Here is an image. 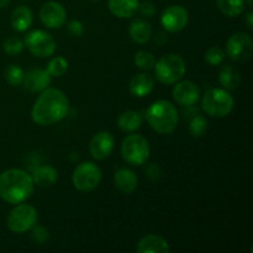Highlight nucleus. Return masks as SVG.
I'll return each mask as SVG.
<instances>
[{
  "mask_svg": "<svg viewBox=\"0 0 253 253\" xmlns=\"http://www.w3.org/2000/svg\"><path fill=\"white\" fill-rule=\"evenodd\" d=\"M101 180V169L93 162H84L77 166L72 175V182L76 189L81 192H91Z\"/></svg>",
  "mask_w": 253,
  "mask_h": 253,
  "instance_id": "obj_8",
  "label": "nucleus"
},
{
  "mask_svg": "<svg viewBox=\"0 0 253 253\" xmlns=\"http://www.w3.org/2000/svg\"><path fill=\"white\" fill-rule=\"evenodd\" d=\"M147 175L153 180H158L161 177V168L158 167L157 165H151L150 167L147 168Z\"/></svg>",
  "mask_w": 253,
  "mask_h": 253,
  "instance_id": "obj_35",
  "label": "nucleus"
},
{
  "mask_svg": "<svg viewBox=\"0 0 253 253\" xmlns=\"http://www.w3.org/2000/svg\"><path fill=\"white\" fill-rule=\"evenodd\" d=\"M245 22H246V26L249 27L250 30H253V12L252 10H250L246 14V17H245Z\"/></svg>",
  "mask_w": 253,
  "mask_h": 253,
  "instance_id": "obj_36",
  "label": "nucleus"
},
{
  "mask_svg": "<svg viewBox=\"0 0 253 253\" xmlns=\"http://www.w3.org/2000/svg\"><path fill=\"white\" fill-rule=\"evenodd\" d=\"M208 130V121L203 116H193L189 123V132L194 137H202L205 135Z\"/></svg>",
  "mask_w": 253,
  "mask_h": 253,
  "instance_id": "obj_29",
  "label": "nucleus"
},
{
  "mask_svg": "<svg viewBox=\"0 0 253 253\" xmlns=\"http://www.w3.org/2000/svg\"><path fill=\"white\" fill-rule=\"evenodd\" d=\"M155 77L163 84H174L184 77L187 71L185 61L175 53H168L155 64Z\"/></svg>",
  "mask_w": 253,
  "mask_h": 253,
  "instance_id": "obj_5",
  "label": "nucleus"
},
{
  "mask_svg": "<svg viewBox=\"0 0 253 253\" xmlns=\"http://www.w3.org/2000/svg\"><path fill=\"white\" fill-rule=\"evenodd\" d=\"M68 69V61L64 57H53L47 64L46 71L51 74V77H62Z\"/></svg>",
  "mask_w": 253,
  "mask_h": 253,
  "instance_id": "obj_26",
  "label": "nucleus"
},
{
  "mask_svg": "<svg viewBox=\"0 0 253 253\" xmlns=\"http://www.w3.org/2000/svg\"><path fill=\"white\" fill-rule=\"evenodd\" d=\"M114 185L123 194H131L138 185V178L128 168H120L114 175Z\"/></svg>",
  "mask_w": 253,
  "mask_h": 253,
  "instance_id": "obj_16",
  "label": "nucleus"
},
{
  "mask_svg": "<svg viewBox=\"0 0 253 253\" xmlns=\"http://www.w3.org/2000/svg\"><path fill=\"white\" fill-rule=\"evenodd\" d=\"M67 11L63 5L57 1H48L42 5L40 10V19L48 29H59L66 22Z\"/></svg>",
  "mask_w": 253,
  "mask_h": 253,
  "instance_id": "obj_12",
  "label": "nucleus"
},
{
  "mask_svg": "<svg viewBox=\"0 0 253 253\" xmlns=\"http://www.w3.org/2000/svg\"><path fill=\"white\" fill-rule=\"evenodd\" d=\"M148 141L141 135H128L121 143V156L131 166H142L150 157Z\"/></svg>",
  "mask_w": 253,
  "mask_h": 253,
  "instance_id": "obj_6",
  "label": "nucleus"
},
{
  "mask_svg": "<svg viewBox=\"0 0 253 253\" xmlns=\"http://www.w3.org/2000/svg\"><path fill=\"white\" fill-rule=\"evenodd\" d=\"M142 121L143 118L138 111L127 110L119 115L118 126L120 130L126 131V132H132V131L138 130L141 127Z\"/></svg>",
  "mask_w": 253,
  "mask_h": 253,
  "instance_id": "obj_23",
  "label": "nucleus"
},
{
  "mask_svg": "<svg viewBox=\"0 0 253 253\" xmlns=\"http://www.w3.org/2000/svg\"><path fill=\"white\" fill-rule=\"evenodd\" d=\"M235 100L229 90L212 88L205 91L202 100V108L212 118H225L234 110Z\"/></svg>",
  "mask_w": 253,
  "mask_h": 253,
  "instance_id": "obj_4",
  "label": "nucleus"
},
{
  "mask_svg": "<svg viewBox=\"0 0 253 253\" xmlns=\"http://www.w3.org/2000/svg\"><path fill=\"white\" fill-rule=\"evenodd\" d=\"M252 4H253L252 0H247V6H249V7H252Z\"/></svg>",
  "mask_w": 253,
  "mask_h": 253,
  "instance_id": "obj_38",
  "label": "nucleus"
},
{
  "mask_svg": "<svg viewBox=\"0 0 253 253\" xmlns=\"http://www.w3.org/2000/svg\"><path fill=\"white\" fill-rule=\"evenodd\" d=\"M32 177L22 169L11 168L0 174V198L9 204L26 202L34 193Z\"/></svg>",
  "mask_w": 253,
  "mask_h": 253,
  "instance_id": "obj_2",
  "label": "nucleus"
},
{
  "mask_svg": "<svg viewBox=\"0 0 253 253\" xmlns=\"http://www.w3.org/2000/svg\"><path fill=\"white\" fill-rule=\"evenodd\" d=\"M90 1H99V0H90Z\"/></svg>",
  "mask_w": 253,
  "mask_h": 253,
  "instance_id": "obj_39",
  "label": "nucleus"
},
{
  "mask_svg": "<svg viewBox=\"0 0 253 253\" xmlns=\"http://www.w3.org/2000/svg\"><path fill=\"white\" fill-rule=\"evenodd\" d=\"M219 83L225 90H236L241 83V74L234 66H225L220 69Z\"/></svg>",
  "mask_w": 253,
  "mask_h": 253,
  "instance_id": "obj_22",
  "label": "nucleus"
},
{
  "mask_svg": "<svg viewBox=\"0 0 253 253\" xmlns=\"http://www.w3.org/2000/svg\"><path fill=\"white\" fill-rule=\"evenodd\" d=\"M220 11L229 17H237L244 12L245 0H216Z\"/></svg>",
  "mask_w": 253,
  "mask_h": 253,
  "instance_id": "obj_25",
  "label": "nucleus"
},
{
  "mask_svg": "<svg viewBox=\"0 0 253 253\" xmlns=\"http://www.w3.org/2000/svg\"><path fill=\"white\" fill-rule=\"evenodd\" d=\"M172 96L178 105L189 108L199 100L200 89L197 84L190 81L177 82L172 90Z\"/></svg>",
  "mask_w": 253,
  "mask_h": 253,
  "instance_id": "obj_13",
  "label": "nucleus"
},
{
  "mask_svg": "<svg viewBox=\"0 0 253 253\" xmlns=\"http://www.w3.org/2000/svg\"><path fill=\"white\" fill-rule=\"evenodd\" d=\"M10 21H11V26L15 31H26L32 25V11L30 10V7L21 5L12 11Z\"/></svg>",
  "mask_w": 253,
  "mask_h": 253,
  "instance_id": "obj_21",
  "label": "nucleus"
},
{
  "mask_svg": "<svg viewBox=\"0 0 253 253\" xmlns=\"http://www.w3.org/2000/svg\"><path fill=\"white\" fill-rule=\"evenodd\" d=\"M68 31L73 36H82L84 32L83 24L81 21H78V20H73V21H71L68 24Z\"/></svg>",
  "mask_w": 253,
  "mask_h": 253,
  "instance_id": "obj_34",
  "label": "nucleus"
},
{
  "mask_svg": "<svg viewBox=\"0 0 253 253\" xmlns=\"http://www.w3.org/2000/svg\"><path fill=\"white\" fill-rule=\"evenodd\" d=\"M138 10H140L141 15L145 17H152L156 14L155 4L151 1H145L138 5Z\"/></svg>",
  "mask_w": 253,
  "mask_h": 253,
  "instance_id": "obj_33",
  "label": "nucleus"
},
{
  "mask_svg": "<svg viewBox=\"0 0 253 253\" xmlns=\"http://www.w3.org/2000/svg\"><path fill=\"white\" fill-rule=\"evenodd\" d=\"M225 56H226V53L224 52V49L217 46H214L210 47L207 51V53H205V61L212 67L220 66L224 62Z\"/></svg>",
  "mask_w": 253,
  "mask_h": 253,
  "instance_id": "obj_30",
  "label": "nucleus"
},
{
  "mask_svg": "<svg viewBox=\"0 0 253 253\" xmlns=\"http://www.w3.org/2000/svg\"><path fill=\"white\" fill-rule=\"evenodd\" d=\"M138 253H168L170 251L168 242L160 235L150 234L143 236L137 244Z\"/></svg>",
  "mask_w": 253,
  "mask_h": 253,
  "instance_id": "obj_17",
  "label": "nucleus"
},
{
  "mask_svg": "<svg viewBox=\"0 0 253 253\" xmlns=\"http://www.w3.org/2000/svg\"><path fill=\"white\" fill-rule=\"evenodd\" d=\"M131 40L138 44H143L150 41L152 36V27L148 21L143 19H136L131 22L130 29H128Z\"/></svg>",
  "mask_w": 253,
  "mask_h": 253,
  "instance_id": "obj_20",
  "label": "nucleus"
},
{
  "mask_svg": "<svg viewBox=\"0 0 253 253\" xmlns=\"http://www.w3.org/2000/svg\"><path fill=\"white\" fill-rule=\"evenodd\" d=\"M25 46L34 56L47 58L53 56L56 51V41L51 34L43 30H34L25 37Z\"/></svg>",
  "mask_w": 253,
  "mask_h": 253,
  "instance_id": "obj_9",
  "label": "nucleus"
},
{
  "mask_svg": "<svg viewBox=\"0 0 253 253\" xmlns=\"http://www.w3.org/2000/svg\"><path fill=\"white\" fill-rule=\"evenodd\" d=\"M187 9L182 5H170L161 15V24L165 27V30L169 32L182 31L188 24Z\"/></svg>",
  "mask_w": 253,
  "mask_h": 253,
  "instance_id": "obj_11",
  "label": "nucleus"
},
{
  "mask_svg": "<svg viewBox=\"0 0 253 253\" xmlns=\"http://www.w3.org/2000/svg\"><path fill=\"white\" fill-rule=\"evenodd\" d=\"M32 180L39 187H51L52 184L57 182L58 173L51 166H42L39 167L34 172V175H31Z\"/></svg>",
  "mask_w": 253,
  "mask_h": 253,
  "instance_id": "obj_24",
  "label": "nucleus"
},
{
  "mask_svg": "<svg viewBox=\"0 0 253 253\" xmlns=\"http://www.w3.org/2000/svg\"><path fill=\"white\" fill-rule=\"evenodd\" d=\"M2 48L9 56H17L24 49V43L19 37H9L2 44Z\"/></svg>",
  "mask_w": 253,
  "mask_h": 253,
  "instance_id": "obj_31",
  "label": "nucleus"
},
{
  "mask_svg": "<svg viewBox=\"0 0 253 253\" xmlns=\"http://www.w3.org/2000/svg\"><path fill=\"white\" fill-rule=\"evenodd\" d=\"M51 74L46 69L34 68L27 72L24 77V85L31 93H40L48 88L51 84Z\"/></svg>",
  "mask_w": 253,
  "mask_h": 253,
  "instance_id": "obj_15",
  "label": "nucleus"
},
{
  "mask_svg": "<svg viewBox=\"0 0 253 253\" xmlns=\"http://www.w3.org/2000/svg\"><path fill=\"white\" fill-rule=\"evenodd\" d=\"M32 240H34V242H36V244L39 245H43L44 242H47V240H48V231H47L46 227L43 226H36V227H32Z\"/></svg>",
  "mask_w": 253,
  "mask_h": 253,
  "instance_id": "obj_32",
  "label": "nucleus"
},
{
  "mask_svg": "<svg viewBox=\"0 0 253 253\" xmlns=\"http://www.w3.org/2000/svg\"><path fill=\"white\" fill-rule=\"evenodd\" d=\"M155 88V79L148 73H140L133 77L128 84V90L136 98H145L152 93Z\"/></svg>",
  "mask_w": 253,
  "mask_h": 253,
  "instance_id": "obj_18",
  "label": "nucleus"
},
{
  "mask_svg": "<svg viewBox=\"0 0 253 253\" xmlns=\"http://www.w3.org/2000/svg\"><path fill=\"white\" fill-rule=\"evenodd\" d=\"M25 72L21 67H19L17 64H10L5 69V79L7 81V83L12 86H17L20 84H22L24 82Z\"/></svg>",
  "mask_w": 253,
  "mask_h": 253,
  "instance_id": "obj_27",
  "label": "nucleus"
},
{
  "mask_svg": "<svg viewBox=\"0 0 253 253\" xmlns=\"http://www.w3.org/2000/svg\"><path fill=\"white\" fill-rule=\"evenodd\" d=\"M10 2V0H0V7H5Z\"/></svg>",
  "mask_w": 253,
  "mask_h": 253,
  "instance_id": "obj_37",
  "label": "nucleus"
},
{
  "mask_svg": "<svg viewBox=\"0 0 253 253\" xmlns=\"http://www.w3.org/2000/svg\"><path fill=\"white\" fill-rule=\"evenodd\" d=\"M138 0H109L108 6L111 14L119 19H130L138 11Z\"/></svg>",
  "mask_w": 253,
  "mask_h": 253,
  "instance_id": "obj_19",
  "label": "nucleus"
},
{
  "mask_svg": "<svg viewBox=\"0 0 253 253\" xmlns=\"http://www.w3.org/2000/svg\"><path fill=\"white\" fill-rule=\"evenodd\" d=\"M114 145H115L114 136L108 131H101V132H98L95 136H93V138L90 140L89 152L94 160H105L113 152Z\"/></svg>",
  "mask_w": 253,
  "mask_h": 253,
  "instance_id": "obj_14",
  "label": "nucleus"
},
{
  "mask_svg": "<svg viewBox=\"0 0 253 253\" xmlns=\"http://www.w3.org/2000/svg\"><path fill=\"white\" fill-rule=\"evenodd\" d=\"M146 120L161 135H169L177 128L179 115L170 101L157 100L146 111Z\"/></svg>",
  "mask_w": 253,
  "mask_h": 253,
  "instance_id": "obj_3",
  "label": "nucleus"
},
{
  "mask_svg": "<svg viewBox=\"0 0 253 253\" xmlns=\"http://www.w3.org/2000/svg\"><path fill=\"white\" fill-rule=\"evenodd\" d=\"M135 64L138 69L142 71H150L153 69L156 64L155 56L148 51H140L135 56Z\"/></svg>",
  "mask_w": 253,
  "mask_h": 253,
  "instance_id": "obj_28",
  "label": "nucleus"
},
{
  "mask_svg": "<svg viewBox=\"0 0 253 253\" xmlns=\"http://www.w3.org/2000/svg\"><path fill=\"white\" fill-rule=\"evenodd\" d=\"M69 113V101L66 94L56 88H46L41 91L31 110L34 123L48 126L63 120Z\"/></svg>",
  "mask_w": 253,
  "mask_h": 253,
  "instance_id": "obj_1",
  "label": "nucleus"
},
{
  "mask_svg": "<svg viewBox=\"0 0 253 253\" xmlns=\"http://www.w3.org/2000/svg\"><path fill=\"white\" fill-rule=\"evenodd\" d=\"M253 40L246 32H235L226 43V54L235 62H246L251 58Z\"/></svg>",
  "mask_w": 253,
  "mask_h": 253,
  "instance_id": "obj_10",
  "label": "nucleus"
},
{
  "mask_svg": "<svg viewBox=\"0 0 253 253\" xmlns=\"http://www.w3.org/2000/svg\"><path fill=\"white\" fill-rule=\"evenodd\" d=\"M37 222V210L32 205L19 204L10 211L7 216V227L15 234L30 231Z\"/></svg>",
  "mask_w": 253,
  "mask_h": 253,
  "instance_id": "obj_7",
  "label": "nucleus"
}]
</instances>
